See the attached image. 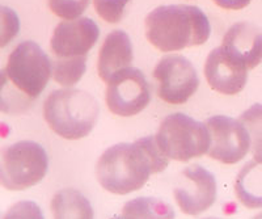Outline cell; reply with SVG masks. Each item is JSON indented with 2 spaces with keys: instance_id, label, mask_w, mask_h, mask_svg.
Instances as JSON below:
<instances>
[{
  "instance_id": "6da1fadb",
  "label": "cell",
  "mask_w": 262,
  "mask_h": 219,
  "mask_svg": "<svg viewBox=\"0 0 262 219\" xmlns=\"http://www.w3.org/2000/svg\"><path fill=\"white\" fill-rule=\"evenodd\" d=\"M168 164L169 158L161 151L156 137H144L107 148L98 159L96 174L105 190L125 195L142 189L151 174L163 172Z\"/></svg>"
},
{
  "instance_id": "7a4b0ae2",
  "label": "cell",
  "mask_w": 262,
  "mask_h": 219,
  "mask_svg": "<svg viewBox=\"0 0 262 219\" xmlns=\"http://www.w3.org/2000/svg\"><path fill=\"white\" fill-rule=\"evenodd\" d=\"M51 75L53 63L38 43L25 41L16 46L2 71V111L27 109L43 92Z\"/></svg>"
},
{
  "instance_id": "3957f363",
  "label": "cell",
  "mask_w": 262,
  "mask_h": 219,
  "mask_svg": "<svg viewBox=\"0 0 262 219\" xmlns=\"http://www.w3.org/2000/svg\"><path fill=\"white\" fill-rule=\"evenodd\" d=\"M210 34L209 18L195 6H160L146 17L147 39L164 53L203 45Z\"/></svg>"
},
{
  "instance_id": "277c9868",
  "label": "cell",
  "mask_w": 262,
  "mask_h": 219,
  "mask_svg": "<svg viewBox=\"0 0 262 219\" xmlns=\"http://www.w3.org/2000/svg\"><path fill=\"white\" fill-rule=\"evenodd\" d=\"M100 106L95 97L83 90L66 88L51 92L43 104L49 127L69 141L85 138L96 126Z\"/></svg>"
},
{
  "instance_id": "5b68a950",
  "label": "cell",
  "mask_w": 262,
  "mask_h": 219,
  "mask_svg": "<svg viewBox=\"0 0 262 219\" xmlns=\"http://www.w3.org/2000/svg\"><path fill=\"white\" fill-rule=\"evenodd\" d=\"M156 141L169 159L189 162L207 154L210 133L206 123L184 113H174L164 118L156 134Z\"/></svg>"
},
{
  "instance_id": "8992f818",
  "label": "cell",
  "mask_w": 262,
  "mask_h": 219,
  "mask_svg": "<svg viewBox=\"0 0 262 219\" xmlns=\"http://www.w3.org/2000/svg\"><path fill=\"white\" fill-rule=\"evenodd\" d=\"M49 158L41 144L21 141L4 148L0 165L2 185L8 190H25L43 180Z\"/></svg>"
},
{
  "instance_id": "52a82bcc",
  "label": "cell",
  "mask_w": 262,
  "mask_h": 219,
  "mask_svg": "<svg viewBox=\"0 0 262 219\" xmlns=\"http://www.w3.org/2000/svg\"><path fill=\"white\" fill-rule=\"evenodd\" d=\"M105 99L112 113L131 117L148 106L151 90L143 72L135 67H128L107 81Z\"/></svg>"
},
{
  "instance_id": "ba28073f",
  "label": "cell",
  "mask_w": 262,
  "mask_h": 219,
  "mask_svg": "<svg viewBox=\"0 0 262 219\" xmlns=\"http://www.w3.org/2000/svg\"><path fill=\"white\" fill-rule=\"evenodd\" d=\"M158 81V96L163 101L180 105L189 101L200 87L195 69L184 55H167L160 59L154 70Z\"/></svg>"
},
{
  "instance_id": "9c48e42d",
  "label": "cell",
  "mask_w": 262,
  "mask_h": 219,
  "mask_svg": "<svg viewBox=\"0 0 262 219\" xmlns=\"http://www.w3.org/2000/svg\"><path fill=\"white\" fill-rule=\"evenodd\" d=\"M205 122L210 133L207 155L223 164L242 162L250 148L249 134L242 121L227 116H214Z\"/></svg>"
},
{
  "instance_id": "30bf717a",
  "label": "cell",
  "mask_w": 262,
  "mask_h": 219,
  "mask_svg": "<svg viewBox=\"0 0 262 219\" xmlns=\"http://www.w3.org/2000/svg\"><path fill=\"white\" fill-rule=\"evenodd\" d=\"M173 194L182 213L200 215L216 201V180L202 165L194 164L181 172Z\"/></svg>"
},
{
  "instance_id": "8fae6325",
  "label": "cell",
  "mask_w": 262,
  "mask_h": 219,
  "mask_svg": "<svg viewBox=\"0 0 262 219\" xmlns=\"http://www.w3.org/2000/svg\"><path fill=\"white\" fill-rule=\"evenodd\" d=\"M100 37V28L90 17L64 20L54 29L50 41L55 58L86 57Z\"/></svg>"
},
{
  "instance_id": "7c38bea8",
  "label": "cell",
  "mask_w": 262,
  "mask_h": 219,
  "mask_svg": "<svg viewBox=\"0 0 262 219\" xmlns=\"http://www.w3.org/2000/svg\"><path fill=\"white\" fill-rule=\"evenodd\" d=\"M205 76L210 87L216 92L237 95L247 84L248 67L219 46L206 59Z\"/></svg>"
},
{
  "instance_id": "4fadbf2b",
  "label": "cell",
  "mask_w": 262,
  "mask_h": 219,
  "mask_svg": "<svg viewBox=\"0 0 262 219\" xmlns=\"http://www.w3.org/2000/svg\"><path fill=\"white\" fill-rule=\"evenodd\" d=\"M222 48L252 70L262 62V30L252 23H236L223 37Z\"/></svg>"
},
{
  "instance_id": "5bb4252c",
  "label": "cell",
  "mask_w": 262,
  "mask_h": 219,
  "mask_svg": "<svg viewBox=\"0 0 262 219\" xmlns=\"http://www.w3.org/2000/svg\"><path fill=\"white\" fill-rule=\"evenodd\" d=\"M134 59L133 43L128 34L123 30H113L105 37L100 54L97 71L104 81H109L116 74L131 67Z\"/></svg>"
},
{
  "instance_id": "9a60e30c",
  "label": "cell",
  "mask_w": 262,
  "mask_h": 219,
  "mask_svg": "<svg viewBox=\"0 0 262 219\" xmlns=\"http://www.w3.org/2000/svg\"><path fill=\"white\" fill-rule=\"evenodd\" d=\"M238 202L247 209H262V163L248 162L235 181Z\"/></svg>"
},
{
  "instance_id": "2e32d148",
  "label": "cell",
  "mask_w": 262,
  "mask_h": 219,
  "mask_svg": "<svg viewBox=\"0 0 262 219\" xmlns=\"http://www.w3.org/2000/svg\"><path fill=\"white\" fill-rule=\"evenodd\" d=\"M51 211L55 218H93L90 201L79 190H59L51 200Z\"/></svg>"
},
{
  "instance_id": "e0dca14e",
  "label": "cell",
  "mask_w": 262,
  "mask_h": 219,
  "mask_svg": "<svg viewBox=\"0 0 262 219\" xmlns=\"http://www.w3.org/2000/svg\"><path fill=\"white\" fill-rule=\"evenodd\" d=\"M122 218H174V211L167 202L152 197L135 198L127 202Z\"/></svg>"
},
{
  "instance_id": "ac0fdd59",
  "label": "cell",
  "mask_w": 262,
  "mask_h": 219,
  "mask_svg": "<svg viewBox=\"0 0 262 219\" xmlns=\"http://www.w3.org/2000/svg\"><path fill=\"white\" fill-rule=\"evenodd\" d=\"M86 57L55 58L53 60V79L63 87H74L85 74Z\"/></svg>"
},
{
  "instance_id": "d6986e66",
  "label": "cell",
  "mask_w": 262,
  "mask_h": 219,
  "mask_svg": "<svg viewBox=\"0 0 262 219\" xmlns=\"http://www.w3.org/2000/svg\"><path fill=\"white\" fill-rule=\"evenodd\" d=\"M250 139V151L256 162L262 163V104H254L238 117Z\"/></svg>"
},
{
  "instance_id": "ffe728a7",
  "label": "cell",
  "mask_w": 262,
  "mask_h": 219,
  "mask_svg": "<svg viewBox=\"0 0 262 219\" xmlns=\"http://www.w3.org/2000/svg\"><path fill=\"white\" fill-rule=\"evenodd\" d=\"M91 0H49L50 11L63 20L79 18L86 11Z\"/></svg>"
},
{
  "instance_id": "44dd1931",
  "label": "cell",
  "mask_w": 262,
  "mask_h": 219,
  "mask_svg": "<svg viewBox=\"0 0 262 219\" xmlns=\"http://www.w3.org/2000/svg\"><path fill=\"white\" fill-rule=\"evenodd\" d=\"M131 0H93L96 12L109 24H118Z\"/></svg>"
},
{
  "instance_id": "7402d4cb",
  "label": "cell",
  "mask_w": 262,
  "mask_h": 219,
  "mask_svg": "<svg viewBox=\"0 0 262 219\" xmlns=\"http://www.w3.org/2000/svg\"><path fill=\"white\" fill-rule=\"evenodd\" d=\"M18 25L17 15L12 9L2 7V46H6L17 34Z\"/></svg>"
},
{
  "instance_id": "603a6c76",
  "label": "cell",
  "mask_w": 262,
  "mask_h": 219,
  "mask_svg": "<svg viewBox=\"0 0 262 219\" xmlns=\"http://www.w3.org/2000/svg\"><path fill=\"white\" fill-rule=\"evenodd\" d=\"M217 7L223 9H231V11H238L250 4L252 0H212Z\"/></svg>"
}]
</instances>
